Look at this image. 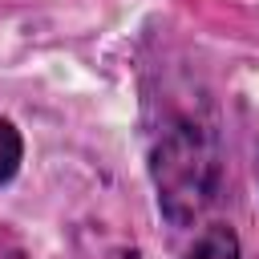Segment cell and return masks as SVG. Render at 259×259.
I'll return each mask as SVG.
<instances>
[{
  "label": "cell",
  "mask_w": 259,
  "mask_h": 259,
  "mask_svg": "<svg viewBox=\"0 0 259 259\" xmlns=\"http://www.w3.org/2000/svg\"><path fill=\"white\" fill-rule=\"evenodd\" d=\"M150 174L158 190V206L174 227L194 223L219 194V142L214 130L198 117H170L150 150Z\"/></svg>",
  "instance_id": "cell-1"
},
{
  "label": "cell",
  "mask_w": 259,
  "mask_h": 259,
  "mask_svg": "<svg viewBox=\"0 0 259 259\" xmlns=\"http://www.w3.org/2000/svg\"><path fill=\"white\" fill-rule=\"evenodd\" d=\"M182 259H239V235L227 223H214L194 239V247Z\"/></svg>",
  "instance_id": "cell-2"
},
{
  "label": "cell",
  "mask_w": 259,
  "mask_h": 259,
  "mask_svg": "<svg viewBox=\"0 0 259 259\" xmlns=\"http://www.w3.org/2000/svg\"><path fill=\"white\" fill-rule=\"evenodd\" d=\"M16 162H20V134L12 130V121H0V182L16 174Z\"/></svg>",
  "instance_id": "cell-3"
}]
</instances>
